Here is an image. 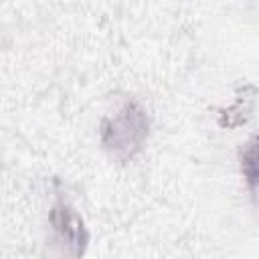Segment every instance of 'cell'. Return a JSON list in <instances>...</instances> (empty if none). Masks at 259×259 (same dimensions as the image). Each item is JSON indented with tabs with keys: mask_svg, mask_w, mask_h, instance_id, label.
Masks as SVG:
<instances>
[{
	"mask_svg": "<svg viewBox=\"0 0 259 259\" xmlns=\"http://www.w3.org/2000/svg\"><path fill=\"white\" fill-rule=\"evenodd\" d=\"M239 158H241L243 178L247 180V186H249L251 194H255V186H257V140H255V136L243 146Z\"/></svg>",
	"mask_w": 259,
	"mask_h": 259,
	"instance_id": "cell-3",
	"label": "cell"
},
{
	"mask_svg": "<svg viewBox=\"0 0 259 259\" xmlns=\"http://www.w3.org/2000/svg\"><path fill=\"white\" fill-rule=\"evenodd\" d=\"M49 221L53 225L55 231V239L65 247L67 255H81L85 251L87 245V229L83 225V219L77 214V210L67 204L65 200L55 202V206L51 208Z\"/></svg>",
	"mask_w": 259,
	"mask_h": 259,
	"instance_id": "cell-2",
	"label": "cell"
},
{
	"mask_svg": "<svg viewBox=\"0 0 259 259\" xmlns=\"http://www.w3.org/2000/svg\"><path fill=\"white\" fill-rule=\"evenodd\" d=\"M148 130L150 121L146 109L138 101L127 99L115 113L103 117L99 127L101 146L119 162H127L142 150Z\"/></svg>",
	"mask_w": 259,
	"mask_h": 259,
	"instance_id": "cell-1",
	"label": "cell"
}]
</instances>
